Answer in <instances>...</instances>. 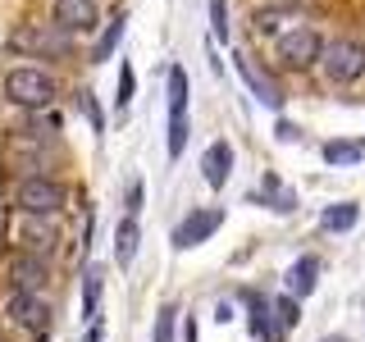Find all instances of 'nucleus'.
Returning a JSON list of instances; mask_svg holds the SVG:
<instances>
[{
	"mask_svg": "<svg viewBox=\"0 0 365 342\" xmlns=\"http://www.w3.org/2000/svg\"><path fill=\"white\" fill-rule=\"evenodd\" d=\"M46 315H51V311H46V301H41L37 292H14V296H9V319H14L19 328L41 333V328H46Z\"/></svg>",
	"mask_w": 365,
	"mask_h": 342,
	"instance_id": "nucleus-8",
	"label": "nucleus"
},
{
	"mask_svg": "<svg viewBox=\"0 0 365 342\" xmlns=\"http://www.w3.org/2000/svg\"><path fill=\"white\" fill-rule=\"evenodd\" d=\"M83 110H87V119H91V128H106V114H101V105H96V100H91V91H83Z\"/></svg>",
	"mask_w": 365,
	"mask_h": 342,
	"instance_id": "nucleus-25",
	"label": "nucleus"
},
{
	"mask_svg": "<svg viewBox=\"0 0 365 342\" xmlns=\"http://www.w3.org/2000/svg\"><path fill=\"white\" fill-rule=\"evenodd\" d=\"M251 333H256L260 342H283L279 324H274V306L265 301V296H251Z\"/></svg>",
	"mask_w": 365,
	"mask_h": 342,
	"instance_id": "nucleus-14",
	"label": "nucleus"
},
{
	"mask_svg": "<svg viewBox=\"0 0 365 342\" xmlns=\"http://www.w3.org/2000/svg\"><path fill=\"white\" fill-rule=\"evenodd\" d=\"M315 64L324 68L329 83L351 87V83H361V78H365V46L351 41V37H334L329 46H319V60Z\"/></svg>",
	"mask_w": 365,
	"mask_h": 342,
	"instance_id": "nucleus-1",
	"label": "nucleus"
},
{
	"mask_svg": "<svg viewBox=\"0 0 365 342\" xmlns=\"http://www.w3.org/2000/svg\"><path fill=\"white\" fill-rule=\"evenodd\" d=\"M182 146H187V73L174 64L169 68V160H178Z\"/></svg>",
	"mask_w": 365,
	"mask_h": 342,
	"instance_id": "nucleus-4",
	"label": "nucleus"
},
{
	"mask_svg": "<svg viewBox=\"0 0 365 342\" xmlns=\"http://www.w3.org/2000/svg\"><path fill=\"white\" fill-rule=\"evenodd\" d=\"M274 319H279V328H297V324H302V306H297V296H279V301H274Z\"/></svg>",
	"mask_w": 365,
	"mask_h": 342,
	"instance_id": "nucleus-21",
	"label": "nucleus"
},
{
	"mask_svg": "<svg viewBox=\"0 0 365 342\" xmlns=\"http://www.w3.org/2000/svg\"><path fill=\"white\" fill-rule=\"evenodd\" d=\"M361 219V205L342 201V205H329L324 214H319V224H324V233H347V228H356Z\"/></svg>",
	"mask_w": 365,
	"mask_h": 342,
	"instance_id": "nucleus-15",
	"label": "nucleus"
},
{
	"mask_svg": "<svg viewBox=\"0 0 365 342\" xmlns=\"http://www.w3.org/2000/svg\"><path fill=\"white\" fill-rule=\"evenodd\" d=\"M5 96L14 100V105L41 110V105H51V100L60 96V87H55L51 73H41V68H32V64H19V68L5 73Z\"/></svg>",
	"mask_w": 365,
	"mask_h": 342,
	"instance_id": "nucleus-2",
	"label": "nucleus"
},
{
	"mask_svg": "<svg viewBox=\"0 0 365 342\" xmlns=\"http://www.w3.org/2000/svg\"><path fill=\"white\" fill-rule=\"evenodd\" d=\"M210 28H215L220 41H228V5L224 0H210Z\"/></svg>",
	"mask_w": 365,
	"mask_h": 342,
	"instance_id": "nucleus-23",
	"label": "nucleus"
},
{
	"mask_svg": "<svg viewBox=\"0 0 365 342\" xmlns=\"http://www.w3.org/2000/svg\"><path fill=\"white\" fill-rule=\"evenodd\" d=\"M9 46L14 51H32V55H68V32L60 23H51V28H19L9 32Z\"/></svg>",
	"mask_w": 365,
	"mask_h": 342,
	"instance_id": "nucleus-5",
	"label": "nucleus"
},
{
	"mask_svg": "<svg viewBox=\"0 0 365 342\" xmlns=\"http://www.w3.org/2000/svg\"><path fill=\"white\" fill-rule=\"evenodd\" d=\"M137 242H142V233H137V219L128 214V219L119 224V233H114V260H119V265H133Z\"/></svg>",
	"mask_w": 365,
	"mask_h": 342,
	"instance_id": "nucleus-16",
	"label": "nucleus"
},
{
	"mask_svg": "<svg viewBox=\"0 0 365 342\" xmlns=\"http://www.w3.org/2000/svg\"><path fill=\"white\" fill-rule=\"evenodd\" d=\"M14 201H19V210L28 214V219H51V214L64 210V182H55L46 174H32V178L19 182Z\"/></svg>",
	"mask_w": 365,
	"mask_h": 342,
	"instance_id": "nucleus-3",
	"label": "nucleus"
},
{
	"mask_svg": "<svg viewBox=\"0 0 365 342\" xmlns=\"http://www.w3.org/2000/svg\"><path fill=\"white\" fill-rule=\"evenodd\" d=\"M220 224H224V210H220V205H210V210H192L187 219L174 228V247H178V251L201 247V242H205V237H210Z\"/></svg>",
	"mask_w": 365,
	"mask_h": 342,
	"instance_id": "nucleus-7",
	"label": "nucleus"
},
{
	"mask_svg": "<svg viewBox=\"0 0 365 342\" xmlns=\"http://www.w3.org/2000/svg\"><path fill=\"white\" fill-rule=\"evenodd\" d=\"M324 342H347V338H324Z\"/></svg>",
	"mask_w": 365,
	"mask_h": 342,
	"instance_id": "nucleus-29",
	"label": "nucleus"
},
{
	"mask_svg": "<svg viewBox=\"0 0 365 342\" xmlns=\"http://www.w3.org/2000/svg\"><path fill=\"white\" fill-rule=\"evenodd\" d=\"M83 342H101V324H91V328H87V338H83Z\"/></svg>",
	"mask_w": 365,
	"mask_h": 342,
	"instance_id": "nucleus-28",
	"label": "nucleus"
},
{
	"mask_svg": "<svg viewBox=\"0 0 365 342\" xmlns=\"http://www.w3.org/2000/svg\"><path fill=\"white\" fill-rule=\"evenodd\" d=\"M9 283H14V292H37L46 283V260H37L32 251L14 256L9 260Z\"/></svg>",
	"mask_w": 365,
	"mask_h": 342,
	"instance_id": "nucleus-11",
	"label": "nucleus"
},
{
	"mask_svg": "<svg viewBox=\"0 0 365 342\" xmlns=\"http://www.w3.org/2000/svg\"><path fill=\"white\" fill-rule=\"evenodd\" d=\"M251 201H256V205H269V210H279V214L297 210V192H292V187H283L279 174H265L260 192H251Z\"/></svg>",
	"mask_w": 365,
	"mask_h": 342,
	"instance_id": "nucleus-12",
	"label": "nucleus"
},
{
	"mask_svg": "<svg viewBox=\"0 0 365 342\" xmlns=\"http://www.w3.org/2000/svg\"><path fill=\"white\" fill-rule=\"evenodd\" d=\"M319 41L311 28H292V32H283L279 37V46H274V51H279V60L288 64V68H311L315 60H319Z\"/></svg>",
	"mask_w": 365,
	"mask_h": 342,
	"instance_id": "nucleus-6",
	"label": "nucleus"
},
{
	"mask_svg": "<svg viewBox=\"0 0 365 342\" xmlns=\"http://www.w3.org/2000/svg\"><path fill=\"white\" fill-rule=\"evenodd\" d=\"M133 87H137V78H133V64H123V68H119V96H114V100H119V110L133 100Z\"/></svg>",
	"mask_w": 365,
	"mask_h": 342,
	"instance_id": "nucleus-24",
	"label": "nucleus"
},
{
	"mask_svg": "<svg viewBox=\"0 0 365 342\" xmlns=\"http://www.w3.org/2000/svg\"><path fill=\"white\" fill-rule=\"evenodd\" d=\"M101 288H106V274H101V269H87V274H83V315H87V319H96Z\"/></svg>",
	"mask_w": 365,
	"mask_h": 342,
	"instance_id": "nucleus-19",
	"label": "nucleus"
},
{
	"mask_svg": "<svg viewBox=\"0 0 365 342\" xmlns=\"http://www.w3.org/2000/svg\"><path fill=\"white\" fill-rule=\"evenodd\" d=\"M274 133H279V142H292V137H297V128H292V123H279Z\"/></svg>",
	"mask_w": 365,
	"mask_h": 342,
	"instance_id": "nucleus-27",
	"label": "nucleus"
},
{
	"mask_svg": "<svg viewBox=\"0 0 365 342\" xmlns=\"http://www.w3.org/2000/svg\"><path fill=\"white\" fill-rule=\"evenodd\" d=\"M201 174H205V182H210V187H224V182H228V174H233V146H228L224 137L205 146V155H201Z\"/></svg>",
	"mask_w": 365,
	"mask_h": 342,
	"instance_id": "nucleus-10",
	"label": "nucleus"
},
{
	"mask_svg": "<svg viewBox=\"0 0 365 342\" xmlns=\"http://www.w3.org/2000/svg\"><path fill=\"white\" fill-rule=\"evenodd\" d=\"M137 210H142V182H128V214L137 219Z\"/></svg>",
	"mask_w": 365,
	"mask_h": 342,
	"instance_id": "nucleus-26",
	"label": "nucleus"
},
{
	"mask_svg": "<svg viewBox=\"0 0 365 342\" xmlns=\"http://www.w3.org/2000/svg\"><path fill=\"white\" fill-rule=\"evenodd\" d=\"M315 283H319V256H302L297 265L288 269V296H311L315 292Z\"/></svg>",
	"mask_w": 365,
	"mask_h": 342,
	"instance_id": "nucleus-13",
	"label": "nucleus"
},
{
	"mask_svg": "<svg viewBox=\"0 0 365 342\" xmlns=\"http://www.w3.org/2000/svg\"><path fill=\"white\" fill-rule=\"evenodd\" d=\"M361 160H365V142H329L324 146V165H334V169L361 165Z\"/></svg>",
	"mask_w": 365,
	"mask_h": 342,
	"instance_id": "nucleus-17",
	"label": "nucleus"
},
{
	"mask_svg": "<svg viewBox=\"0 0 365 342\" xmlns=\"http://www.w3.org/2000/svg\"><path fill=\"white\" fill-rule=\"evenodd\" d=\"M237 68H242V78H247V83H251V91H256V96H260V100H265V105H269V110H279V105H283V96H279V87H269V83H265V78H260V73H256V68H251L247 60H237Z\"/></svg>",
	"mask_w": 365,
	"mask_h": 342,
	"instance_id": "nucleus-18",
	"label": "nucleus"
},
{
	"mask_svg": "<svg viewBox=\"0 0 365 342\" xmlns=\"http://www.w3.org/2000/svg\"><path fill=\"white\" fill-rule=\"evenodd\" d=\"M55 23H60L64 32L96 28V0H55Z\"/></svg>",
	"mask_w": 365,
	"mask_h": 342,
	"instance_id": "nucleus-9",
	"label": "nucleus"
},
{
	"mask_svg": "<svg viewBox=\"0 0 365 342\" xmlns=\"http://www.w3.org/2000/svg\"><path fill=\"white\" fill-rule=\"evenodd\" d=\"M174 319H178L174 306H160V319H155V342H174Z\"/></svg>",
	"mask_w": 365,
	"mask_h": 342,
	"instance_id": "nucleus-22",
	"label": "nucleus"
},
{
	"mask_svg": "<svg viewBox=\"0 0 365 342\" xmlns=\"http://www.w3.org/2000/svg\"><path fill=\"white\" fill-rule=\"evenodd\" d=\"M119 37H123V19H114L110 28H106V37L96 41V51H91V64H106L110 55H114V46H119Z\"/></svg>",
	"mask_w": 365,
	"mask_h": 342,
	"instance_id": "nucleus-20",
	"label": "nucleus"
}]
</instances>
